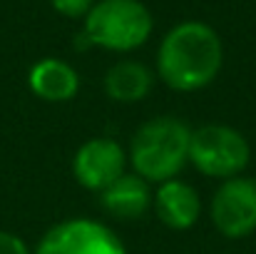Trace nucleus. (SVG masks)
<instances>
[{
    "label": "nucleus",
    "instance_id": "1",
    "mask_svg": "<svg viewBox=\"0 0 256 254\" xmlns=\"http://www.w3.org/2000/svg\"><path fill=\"white\" fill-rule=\"evenodd\" d=\"M224 63V48L214 28L186 20L172 28L157 50V73L176 92H194L212 83Z\"/></svg>",
    "mask_w": 256,
    "mask_h": 254
},
{
    "label": "nucleus",
    "instance_id": "2",
    "mask_svg": "<svg viewBox=\"0 0 256 254\" xmlns=\"http://www.w3.org/2000/svg\"><path fill=\"white\" fill-rule=\"evenodd\" d=\"M192 130L176 117H152L132 137L127 160L137 177L150 184H162L174 179L189 162Z\"/></svg>",
    "mask_w": 256,
    "mask_h": 254
},
{
    "label": "nucleus",
    "instance_id": "3",
    "mask_svg": "<svg viewBox=\"0 0 256 254\" xmlns=\"http://www.w3.org/2000/svg\"><path fill=\"white\" fill-rule=\"evenodd\" d=\"M154 20L144 3L140 0H97L85 15L90 45L114 53H130L142 48L152 35Z\"/></svg>",
    "mask_w": 256,
    "mask_h": 254
},
{
    "label": "nucleus",
    "instance_id": "4",
    "mask_svg": "<svg viewBox=\"0 0 256 254\" xmlns=\"http://www.w3.org/2000/svg\"><path fill=\"white\" fill-rule=\"evenodd\" d=\"M252 147L246 137L226 125H204L192 132L189 162L206 177L232 179L249 165Z\"/></svg>",
    "mask_w": 256,
    "mask_h": 254
},
{
    "label": "nucleus",
    "instance_id": "5",
    "mask_svg": "<svg viewBox=\"0 0 256 254\" xmlns=\"http://www.w3.org/2000/svg\"><path fill=\"white\" fill-rule=\"evenodd\" d=\"M35 254H127V249L102 222L65 219L42 234Z\"/></svg>",
    "mask_w": 256,
    "mask_h": 254
},
{
    "label": "nucleus",
    "instance_id": "6",
    "mask_svg": "<svg viewBox=\"0 0 256 254\" xmlns=\"http://www.w3.org/2000/svg\"><path fill=\"white\" fill-rule=\"evenodd\" d=\"M212 224L229 239H244L256 229V182L249 177L224 179L212 199Z\"/></svg>",
    "mask_w": 256,
    "mask_h": 254
},
{
    "label": "nucleus",
    "instance_id": "7",
    "mask_svg": "<svg viewBox=\"0 0 256 254\" xmlns=\"http://www.w3.org/2000/svg\"><path fill=\"white\" fill-rule=\"evenodd\" d=\"M127 167L124 150L110 137H94L75 152L72 172L75 179L90 192H104L112 182H117Z\"/></svg>",
    "mask_w": 256,
    "mask_h": 254
},
{
    "label": "nucleus",
    "instance_id": "8",
    "mask_svg": "<svg viewBox=\"0 0 256 254\" xmlns=\"http://www.w3.org/2000/svg\"><path fill=\"white\" fill-rule=\"evenodd\" d=\"M152 204H154L160 222L167 224L170 229H176V232L194 227L199 219V212H202V202H199L196 189L176 177L170 182H162L157 187Z\"/></svg>",
    "mask_w": 256,
    "mask_h": 254
},
{
    "label": "nucleus",
    "instance_id": "9",
    "mask_svg": "<svg viewBox=\"0 0 256 254\" xmlns=\"http://www.w3.org/2000/svg\"><path fill=\"white\" fill-rule=\"evenodd\" d=\"M152 187L147 179L134 172H124L117 182H112L104 192H100L102 209L117 219H140L152 207Z\"/></svg>",
    "mask_w": 256,
    "mask_h": 254
},
{
    "label": "nucleus",
    "instance_id": "10",
    "mask_svg": "<svg viewBox=\"0 0 256 254\" xmlns=\"http://www.w3.org/2000/svg\"><path fill=\"white\" fill-rule=\"evenodd\" d=\"M28 85L45 102H68L80 90V75L70 63L58 58H45L30 68Z\"/></svg>",
    "mask_w": 256,
    "mask_h": 254
},
{
    "label": "nucleus",
    "instance_id": "11",
    "mask_svg": "<svg viewBox=\"0 0 256 254\" xmlns=\"http://www.w3.org/2000/svg\"><path fill=\"white\" fill-rule=\"evenodd\" d=\"M152 90V73L134 60L114 63L104 75V92L114 102H140Z\"/></svg>",
    "mask_w": 256,
    "mask_h": 254
},
{
    "label": "nucleus",
    "instance_id": "12",
    "mask_svg": "<svg viewBox=\"0 0 256 254\" xmlns=\"http://www.w3.org/2000/svg\"><path fill=\"white\" fill-rule=\"evenodd\" d=\"M50 3L65 18H85L90 8L94 5V0H50Z\"/></svg>",
    "mask_w": 256,
    "mask_h": 254
},
{
    "label": "nucleus",
    "instance_id": "13",
    "mask_svg": "<svg viewBox=\"0 0 256 254\" xmlns=\"http://www.w3.org/2000/svg\"><path fill=\"white\" fill-rule=\"evenodd\" d=\"M0 254H32V252L18 234L0 229Z\"/></svg>",
    "mask_w": 256,
    "mask_h": 254
}]
</instances>
